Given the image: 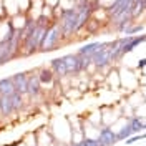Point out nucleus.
<instances>
[{
  "label": "nucleus",
  "mask_w": 146,
  "mask_h": 146,
  "mask_svg": "<svg viewBox=\"0 0 146 146\" xmlns=\"http://www.w3.org/2000/svg\"><path fill=\"white\" fill-rule=\"evenodd\" d=\"M15 93V85L12 82V76L2 78L0 80V95L2 96H12Z\"/></svg>",
  "instance_id": "nucleus-11"
},
{
  "label": "nucleus",
  "mask_w": 146,
  "mask_h": 146,
  "mask_svg": "<svg viewBox=\"0 0 146 146\" xmlns=\"http://www.w3.org/2000/svg\"><path fill=\"white\" fill-rule=\"evenodd\" d=\"M76 23H78V13L75 9H65L62 10V22L60 27L63 32V36H70L76 32Z\"/></svg>",
  "instance_id": "nucleus-3"
},
{
  "label": "nucleus",
  "mask_w": 146,
  "mask_h": 146,
  "mask_svg": "<svg viewBox=\"0 0 146 146\" xmlns=\"http://www.w3.org/2000/svg\"><path fill=\"white\" fill-rule=\"evenodd\" d=\"M138 66H139V68L146 66V58H141V60H139V63H138Z\"/></svg>",
  "instance_id": "nucleus-22"
},
{
  "label": "nucleus",
  "mask_w": 146,
  "mask_h": 146,
  "mask_svg": "<svg viewBox=\"0 0 146 146\" xmlns=\"http://www.w3.org/2000/svg\"><path fill=\"white\" fill-rule=\"evenodd\" d=\"M62 36H63V32H62L60 23L50 25L45 38H43V42H42V45H40V50H42V52H52V50H55Z\"/></svg>",
  "instance_id": "nucleus-2"
},
{
  "label": "nucleus",
  "mask_w": 146,
  "mask_h": 146,
  "mask_svg": "<svg viewBox=\"0 0 146 146\" xmlns=\"http://www.w3.org/2000/svg\"><path fill=\"white\" fill-rule=\"evenodd\" d=\"M110 43H106V42H96V43H86V45H83L78 52H76V55L78 56H90V58H93L95 55L98 53V52H101V50H105V48H108Z\"/></svg>",
  "instance_id": "nucleus-4"
},
{
  "label": "nucleus",
  "mask_w": 146,
  "mask_h": 146,
  "mask_svg": "<svg viewBox=\"0 0 146 146\" xmlns=\"http://www.w3.org/2000/svg\"><path fill=\"white\" fill-rule=\"evenodd\" d=\"M62 58H63V62H65V66H66L68 75L82 73V68H80V56H78V55H65Z\"/></svg>",
  "instance_id": "nucleus-6"
},
{
  "label": "nucleus",
  "mask_w": 146,
  "mask_h": 146,
  "mask_svg": "<svg viewBox=\"0 0 146 146\" xmlns=\"http://www.w3.org/2000/svg\"><path fill=\"white\" fill-rule=\"evenodd\" d=\"M141 5H143V9H146V0H141Z\"/></svg>",
  "instance_id": "nucleus-24"
},
{
  "label": "nucleus",
  "mask_w": 146,
  "mask_h": 146,
  "mask_svg": "<svg viewBox=\"0 0 146 146\" xmlns=\"http://www.w3.org/2000/svg\"><path fill=\"white\" fill-rule=\"evenodd\" d=\"M145 40H146V35H143V36H135V35L129 36V38H128V42L125 43V46H123V55L129 53L135 46H138L139 43H143Z\"/></svg>",
  "instance_id": "nucleus-14"
},
{
  "label": "nucleus",
  "mask_w": 146,
  "mask_h": 146,
  "mask_svg": "<svg viewBox=\"0 0 146 146\" xmlns=\"http://www.w3.org/2000/svg\"><path fill=\"white\" fill-rule=\"evenodd\" d=\"M113 60H111V52H110V46L108 48H105V50H101L98 53L93 56V63L96 68H105V66H108Z\"/></svg>",
  "instance_id": "nucleus-8"
},
{
  "label": "nucleus",
  "mask_w": 146,
  "mask_h": 146,
  "mask_svg": "<svg viewBox=\"0 0 146 146\" xmlns=\"http://www.w3.org/2000/svg\"><path fill=\"white\" fill-rule=\"evenodd\" d=\"M131 129H133V135H139V131H143V128H145V123H143V119L139 118V116H133V118L129 119V123H128Z\"/></svg>",
  "instance_id": "nucleus-16"
},
{
  "label": "nucleus",
  "mask_w": 146,
  "mask_h": 146,
  "mask_svg": "<svg viewBox=\"0 0 146 146\" xmlns=\"http://www.w3.org/2000/svg\"><path fill=\"white\" fill-rule=\"evenodd\" d=\"M50 70H52L55 75H58V76H66V75H68V72H66V66H65V62H63V58H55V60H52Z\"/></svg>",
  "instance_id": "nucleus-13"
},
{
  "label": "nucleus",
  "mask_w": 146,
  "mask_h": 146,
  "mask_svg": "<svg viewBox=\"0 0 146 146\" xmlns=\"http://www.w3.org/2000/svg\"><path fill=\"white\" fill-rule=\"evenodd\" d=\"M68 146H82V143H70Z\"/></svg>",
  "instance_id": "nucleus-23"
},
{
  "label": "nucleus",
  "mask_w": 146,
  "mask_h": 146,
  "mask_svg": "<svg viewBox=\"0 0 146 146\" xmlns=\"http://www.w3.org/2000/svg\"><path fill=\"white\" fill-rule=\"evenodd\" d=\"M42 91V83L38 80V75L36 73H32L28 75V90H27V95L30 98H36Z\"/></svg>",
  "instance_id": "nucleus-9"
},
{
  "label": "nucleus",
  "mask_w": 146,
  "mask_h": 146,
  "mask_svg": "<svg viewBox=\"0 0 146 146\" xmlns=\"http://www.w3.org/2000/svg\"><path fill=\"white\" fill-rule=\"evenodd\" d=\"M10 100H12V105H13V111L18 113L20 110L23 108V95H20L18 91H15L12 96H10Z\"/></svg>",
  "instance_id": "nucleus-17"
},
{
  "label": "nucleus",
  "mask_w": 146,
  "mask_h": 146,
  "mask_svg": "<svg viewBox=\"0 0 146 146\" xmlns=\"http://www.w3.org/2000/svg\"><path fill=\"white\" fill-rule=\"evenodd\" d=\"M38 80H40V83H52L53 82V76H55V73L50 70V68H40L38 70Z\"/></svg>",
  "instance_id": "nucleus-15"
},
{
  "label": "nucleus",
  "mask_w": 146,
  "mask_h": 146,
  "mask_svg": "<svg viewBox=\"0 0 146 146\" xmlns=\"http://www.w3.org/2000/svg\"><path fill=\"white\" fill-rule=\"evenodd\" d=\"M80 143H82V146H101L100 141L98 139H93V138H85Z\"/></svg>",
  "instance_id": "nucleus-20"
},
{
  "label": "nucleus",
  "mask_w": 146,
  "mask_h": 146,
  "mask_svg": "<svg viewBox=\"0 0 146 146\" xmlns=\"http://www.w3.org/2000/svg\"><path fill=\"white\" fill-rule=\"evenodd\" d=\"M143 30V27L141 25H136V27H129L125 30V33H126V36H133V33H138V32H141Z\"/></svg>",
  "instance_id": "nucleus-21"
},
{
  "label": "nucleus",
  "mask_w": 146,
  "mask_h": 146,
  "mask_svg": "<svg viewBox=\"0 0 146 146\" xmlns=\"http://www.w3.org/2000/svg\"><path fill=\"white\" fill-rule=\"evenodd\" d=\"M98 141L101 143V146H113L116 141H118V139H116V133H115L111 128H108V126L101 128Z\"/></svg>",
  "instance_id": "nucleus-7"
},
{
  "label": "nucleus",
  "mask_w": 146,
  "mask_h": 146,
  "mask_svg": "<svg viewBox=\"0 0 146 146\" xmlns=\"http://www.w3.org/2000/svg\"><path fill=\"white\" fill-rule=\"evenodd\" d=\"M48 28L50 27L43 23V17H42L36 22V27L28 35H25L22 38V48H23L22 55L23 56H28V55L35 53L36 50L40 48V45H42V42H43V38L46 35V32H48Z\"/></svg>",
  "instance_id": "nucleus-1"
},
{
  "label": "nucleus",
  "mask_w": 146,
  "mask_h": 146,
  "mask_svg": "<svg viewBox=\"0 0 146 146\" xmlns=\"http://www.w3.org/2000/svg\"><path fill=\"white\" fill-rule=\"evenodd\" d=\"M129 136H133V129H131L129 125L123 126L118 133H116V139H118V141H125V139H128Z\"/></svg>",
  "instance_id": "nucleus-18"
},
{
  "label": "nucleus",
  "mask_w": 146,
  "mask_h": 146,
  "mask_svg": "<svg viewBox=\"0 0 146 146\" xmlns=\"http://www.w3.org/2000/svg\"><path fill=\"white\" fill-rule=\"evenodd\" d=\"M143 129H146V123H145V128H143Z\"/></svg>",
  "instance_id": "nucleus-25"
},
{
  "label": "nucleus",
  "mask_w": 146,
  "mask_h": 146,
  "mask_svg": "<svg viewBox=\"0 0 146 146\" xmlns=\"http://www.w3.org/2000/svg\"><path fill=\"white\" fill-rule=\"evenodd\" d=\"M133 3H135L133 0H115V3L110 7V12L115 17V15H118L119 12H123V10L133 9Z\"/></svg>",
  "instance_id": "nucleus-10"
},
{
  "label": "nucleus",
  "mask_w": 146,
  "mask_h": 146,
  "mask_svg": "<svg viewBox=\"0 0 146 146\" xmlns=\"http://www.w3.org/2000/svg\"><path fill=\"white\" fill-rule=\"evenodd\" d=\"M13 113H15V111H13V105H12L10 96H2V98H0V115H2L3 118H9Z\"/></svg>",
  "instance_id": "nucleus-12"
},
{
  "label": "nucleus",
  "mask_w": 146,
  "mask_h": 146,
  "mask_svg": "<svg viewBox=\"0 0 146 146\" xmlns=\"http://www.w3.org/2000/svg\"><path fill=\"white\" fill-rule=\"evenodd\" d=\"M0 98H2V95H0Z\"/></svg>",
  "instance_id": "nucleus-26"
},
{
  "label": "nucleus",
  "mask_w": 146,
  "mask_h": 146,
  "mask_svg": "<svg viewBox=\"0 0 146 146\" xmlns=\"http://www.w3.org/2000/svg\"><path fill=\"white\" fill-rule=\"evenodd\" d=\"M143 10H145V9H143V5H141V0H136V2L133 3V9H131V17L136 18Z\"/></svg>",
  "instance_id": "nucleus-19"
},
{
  "label": "nucleus",
  "mask_w": 146,
  "mask_h": 146,
  "mask_svg": "<svg viewBox=\"0 0 146 146\" xmlns=\"http://www.w3.org/2000/svg\"><path fill=\"white\" fill-rule=\"evenodd\" d=\"M12 82L15 85V91H18L20 95H27L28 90V75L25 72H18L15 75H12Z\"/></svg>",
  "instance_id": "nucleus-5"
}]
</instances>
